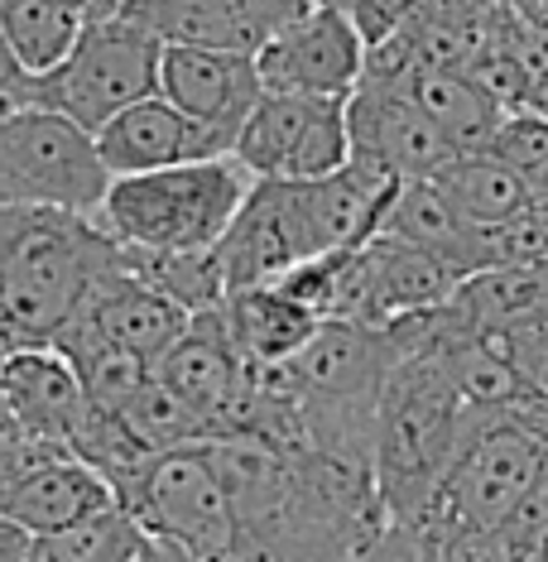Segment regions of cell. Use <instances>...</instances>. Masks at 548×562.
<instances>
[{"label":"cell","instance_id":"4","mask_svg":"<svg viewBox=\"0 0 548 562\" xmlns=\"http://www.w3.org/2000/svg\"><path fill=\"white\" fill-rule=\"evenodd\" d=\"M255 183V173L236 155H208L169 164V169L116 173L101 193L92 222L121 250L178 255L208 250L222 240Z\"/></svg>","mask_w":548,"mask_h":562},{"label":"cell","instance_id":"12","mask_svg":"<svg viewBox=\"0 0 548 562\" xmlns=\"http://www.w3.org/2000/svg\"><path fill=\"white\" fill-rule=\"evenodd\" d=\"M159 92L183 106L193 121L212 125L236 145L241 125L265 97L260 63L246 48H216V44H164L159 63Z\"/></svg>","mask_w":548,"mask_h":562},{"label":"cell","instance_id":"24","mask_svg":"<svg viewBox=\"0 0 548 562\" xmlns=\"http://www.w3.org/2000/svg\"><path fill=\"white\" fill-rule=\"evenodd\" d=\"M111 414H121V424L135 432V442L145 452H169V447H188V442L208 438V418L169 380H159V370L121 408H111Z\"/></svg>","mask_w":548,"mask_h":562},{"label":"cell","instance_id":"1","mask_svg":"<svg viewBox=\"0 0 548 562\" xmlns=\"http://www.w3.org/2000/svg\"><path fill=\"white\" fill-rule=\"evenodd\" d=\"M548 481V400L481 408L457 447L428 515L385 529L376 558H477L481 539Z\"/></svg>","mask_w":548,"mask_h":562},{"label":"cell","instance_id":"25","mask_svg":"<svg viewBox=\"0 0 548 562\" xmlns=\"http://www.w3.org/2000/svg\"><path fill=\"white\" fill-rule=\"evenodd\" d=\"M487 155H495L501 164H510L515 173H525V183L548 164V111L539 106H515L505 111L501 125H495Z\"/></svg>","mask_w":548,"mask_h":562},{"label":"cell","instance_id":"18","mask_svg":"<svg viewBox=\"0 0 548 562\" xmlns=\"http://www.w3.org/2000/svg\"><path fill=\"white\" fill-rule=\"evenodd\" d=\"M477 337H505L548 323V255L544 260H501L462 274L443 303Z\"/></svg>","mask_w":548,"mask_h":562},{"label":"cell","instance_id":"33","mask_svg":"<svg viewBox=\"0 0 548 562\" xmlns=\"http://www.w3.org/2000/svg\"><path fill=\"white\" fill-rule=\"evenodd\" d=\"M539 558H548V533H544V553H539Z\"/></svg>","mask_w":548,"mask_h":562},{"label":"cell","instance_id":"10","mask_svg":"<svg viewBox=\"0 0 548 562\" xmlns=\"http://www.w3.org/2000/svg\"><path fill=\"white\" fill-rule=\"evenodd\" d=\"M366 34L351 10L309 5L294 24L255 48L265 92H309V97H351L366 72Z\"/></svg>","mask_w":548,"mask_h":562},{"label":"cell","instance_id":"21","mask_svg":"<svg viewBox=\"0 0 548 562\" xmlns=\"http://www.w3.org/2000/svg\"><path fill=\"white\" fill-rule=\"evenodd\" d=\"M149 558H169V548L121 501L92 509L68 529L40 533V543H34V562H149Z\"/></svg>","mask_w":548,"mask_h":562},{"label":"cell","instance_id":"6","mask_svg":"<svg viewBox=\"0 0 548 562\" xmlns=\"http://www.w3.org/2000/svg\"><path fill=\"white\" fill-rule=\"evenodd\" d=\"M116 501L169 548V558H236V509L202 442L155 452L116 485Z\"/></svg>","mask_w":548,"mask_h":562},{"label":"cell","instance_id":"19","mask_svg":"<svg viewBox=\"0 0 548 562\" xmlns=\"http://www.w3.org/2000/svg\"><path fill=\"white\" fill-rule=\"evenodd\" d=\"M222 313H226V327H232L236 347L246 351V361L255 370L284 366L289 356H299L309 347L313 331L323 327V317H317L309 303H299L294 293H284L275 279L232 289L222 303Z\"/></svg>","mask_w":548,"mask_h":562},{"label":"cell","instance_id":"26","mask_svg":"<svg viewBox=\"0 0 548 562\" xmlns=\"http://www.w3.org/2000/svg\"><path fill=\"white\" fill-rule=\"evenodd\" d=\"M495 347L510 356V366L529 380V390H539L548 400V323L539 327H519V331H505V337H491Z\"/></svg>","mask_w":548,"mask_h":562},{"label":"cell","instance_id":"3","mask_svg":"<svg viewBox=\"0 0 548 562\" xmlns=\"http://www.w3.org/2000/svg\"><path fill=\"white\" fill-rule=\"evenodd\" d=\"M121 265L92 212L0 207V351L54 341L87 289Z\"/></svg>","mask_w":548,"mask_h":562},{"label":"cell","instance_id":"22","mask_svg":"<svg viewBox=\"0 0 548 562\" xmlns=\"http://www.w3.org/2000/svg\"><path fill=\"white\" fill-rule=\"evenodd\" d=\"M87 20H92V10L78 0H0V34L15 48L30 78H44L48 68H58L72 54Z\"/></svg>","mask_w":548,"mask_h":562},{"label":"cell","instance_id":"13","mask_svg":"<svg viewBox=\"0 0 548 562\" xmlns=\"http://www.w3.org/2000/svg\"><path fill=\"white\" fill-rule=\"evenodd\" d=\"M97 139V155L107 173H145V169H169V164L208 159V155H232V139L216 135L212 125L193 121L183 106H174L164 92L139 97L135 106L116 111Z\"/></svg>","mask_w":548,"mask_h":562},{"label":"cell","instance_id":"23","mask_svg":"<svg viewBox=\"0 0 548 562\" xmlns=\"http://www.w3.org/2000/svg\"><path fill=\"white\" fill-rule=\"evenodd\" d=\"M433 183H438L443 193H448L457 207L481 226L515 222L519 212L534 207L525 173H515L510 164L487 155V149H467V155H457L452 164H443V169L433 173Z\"/></svg>","mask_w":548,"mask_h":562},{"label":"cell","instance_id":"16","mask_svg":"<svg viewBox=\"0 0 548 562\" xmlns=\"http://www.w3.org/2000/svg\"><path fill=\"white\" fill-rule=\"evenodd\" d=\"M380 232L433 250L457 279L487 270V265H501V255H495V226L471 222L433 178H404L400 193L390 198Z\"/></svg>","mask_w":548,"mask_h":562},{"label":"cell","instance_id":"15","mask_svg":"<svg viewBox=\"0 0 548 562\" xmlns=\"http://www.w3.org/2000/svg\"><path fill=\"white\" fill-rule=\"evenodd\" d=\"M309 5L313 0H121V10L149 24L164 44H216L246 54L275 40Z\"/></svg>","mask_w":548,"mask_h":562},{"label":"cell","instance_id":"30","mask_svg":"<svg viewBox=\"0 0 548 562\" xmlns=\"http://www.w3.org/2000/svg\"><path fill=\"white\" fill-rule=\"evenodd\" d=\"M505 5L519 10L525 20H548V15H544V0H505Z\"/></svg>","mask_w":548,"mask_h":562},{"label":"cell","instance_id":"29","mask_svg":"<svg viewBox=\"0 0 548 562\" xmlns=\"http://www.w3.org/2000/svg\"><path fill=\"white\" fill-rule=\"evenodd\" d=\"M34 78L20 68V58H15V48L5 44V34H0V87H30Z\"/></svg>","mask_w":548,"mask_h":562},{"label":"cell","instance_id":"20","mask_svg":"<svg viewBox=\"0 0 548 562\" xmlns=\"http://www.w3.org/2000/svg\"><path fill=\"white\" fill-rule=\"evenodd\" d=\"M400 87L418 101V111H424L462 155L467 149H487L495 125L505 116V106L471 78L467 68H410L400 78Z\"/></svg>","mask_w":548,"mask_h":562},{"label":"cell","instance_id":"31","mask_svg":"<svg viewBox=\"0 0 548 562\" xmlns=\"http://www.w3.org/2000/svg\"><path fill=\"white\" fill-rule=\"evenodd\" d=\"M529 193H534V202H548V164L529 178Z\"/></svg>","mask_w":548,"mask_h":562},{"label":"cell","instance_id":"7","mask_svg":"<svg viewBox=\"0 0 548 562\" xmlns=\"http://www.w3.org/2000/svg\"><path fill=\"white\" fill-rule=\"evenodd\" d=\"M111 173L87 125L54 106H20L0 121V207L97 212Z\"/></svg>","mask_w":548,"mask_h":562},{"label":"cell","instance_id":"17","mask_svg":"<svg viewBox=\"0 0 548 562\" xmlns=\"http://www.w3.org/2000/svg\"><path fill=\"white\" fill-rule=\"evenodd\" d=\"M101 505H116V485L107 471L78 457L72 447H44L20 471L15 491L5 495V515H15L30 533H54L78 524Z\"/></svg>","mask_w":548,"mask_h":562},{"label":"cell","instance_id":"14","mask_svg":"<svg viewBox=\"0 0 548 562\" xmlns=\"http://www.w3.org/2000/svg\"><path fill=\"white\" fill-rule=\"evenodd\" d=\"M0 404L44 447H68L87 414V390L78 366L54 341L0 351Z\"/></svg>","mask_w":548,"mask_h":562},{"label":"cell","instance_id":"32","mask_svg":"<svg viewBox=\"0 0 548 562\" xmlns=\"http://www.w3.org/2000/svg\"><path fill=\"white\" fill-rule=\"evenodd\" d=\"M313 5H337V10H351V0H313Z\"/></svg>","mask_w":548,"mask_h":562},{"label":"cell","instance_id":"11","mask_svg":"<svg viewBox=\"0 0 548 562\" xmlns=\"http://www.w3.org/2000/svg\"><path fill=\"white\" fill-rule=\"evenodd\" d=\"M347 131L351 149L376 164H385L400 178H433L443 164H452L462 149L433 125L418 101L400 82L361 78L347 97Z\"/></svg>","mask_w":548,"mask_h":562},{"label":"cell","instance_id":"35","mask_svg":"<svg viewBox=\"0 0 548 562\" xmlns=\"http://www.w3.org/2000/svg\"><path fill=\"white\" fill-rule=\"evenodd\" d=\"M544 495H548V481H544Z\"/></svg>","mask_w":548,"mask_h":562},{"label":"cell","instance_id":"9","mask_svg":"<svg viewBox=\"0 0 548 562\" xmlns=\"http://www.w3.org/2000/svg\"><path fill=\"white\" fill-rule=\"evenodd\" d=\"M155 370H159V380H169L208 418V438L246 428L255 390H260V370L236 347L222 308L188 317V327L178 331L174 347L155 361Z\"/></svg>","mask_w":548,"mask_h":562},{"label":"cell","instance_id":"2","mask_svg":"<svg viewBox=\"0 0 548 562\" xmlns=\"http://www.w3.org/2000/svg\"><path fill=\"white\" fill-rule=\"evenodd\" d=\"M394 331H400L404 351L380 394L371 471L380 505H385V529H410L428 515L433 495L481 408H471L462 390L452 385L438 341H433L428 313L400 317Z\"/></svg>","mask_w":548,"mask_h":562},{"label":"cell","instance_id":"28","mask_svg":"<svg viewBox=\"0 0 548 562\" xmlns=\"http://www.w3.org/2000/svg\"><path fill=\"white\" fill-rule=\"evenodd\" d=\"M34 543H40V533H30L15 515H5V509H0V562H30Z\"/></svg>","mask_w":548,"mask_h":562},{"label":"cell","instance_id":"27","mask_svg":"<svg viewBox=\"0 0 548 562\" xmlns=\"http://www.w3.org/2000/svg\"><path fill=\"white\" fill-rule=\"evenodd\" d=\"M418 5H424V0H351V20L361 24L366 44H380L390 30H400Z\"/></svg>","mask_w":548,"mask_h":562},{"label":"cell","instance_id":"8","mask_svg":"<svg viewBox=\"0 0 548 562\" xmlns=\"http://www.w3.org/2000/svg\"><path fill=\"white\" fill-rule=\"evenodd\" d=\"M232 155L255 178H323L347 164V97L265 92L241 125Z\"/></svg>","mask_w":548,"mask_h":562},{"label":"cell","instance_id":"34","mask_svg":"<svg viewBox=\"0 0 548 562\" xmlns=\"http://www.w3.org/2000/svg\"><path fill=\"white\" fill-rule=\"evenodd\" d=\"M544 15H548V0H544Z\"/></svg>","mask_w":548,"mask_h":562},{"label":"cell","instance_id":"5","mask_svg":"<svg viewBox=\"0 0 548 562\" xmlns=\"http://www.w3.org/2000/svg\"><path fill=\"white\" fill-rule=\"evenodd\" d=\"M159 63L164 40L149 24H139L121 5L92 10L72 54L44 78H34V101L63 111L97 135L116 111L159 92Z\"/></svg>","mask_w":548,"mask_h":562}]
</instances>
